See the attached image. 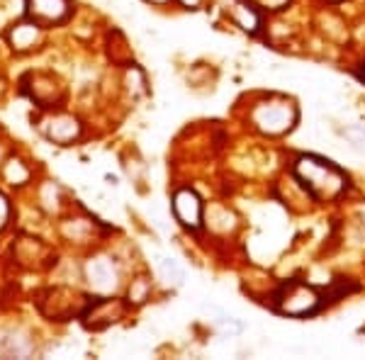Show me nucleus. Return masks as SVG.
<instances>
[{
	"label": "nucleus",
	"mask_w": 365,
	"mask_h": 360,
	"mask_svg": "<svg viewBox=\"0 0 365 360\" xmlns=\"http://www.w3.org/2000/svg\"><path fill=\"white\" fill-rule=\"evenodd\" d=\"M295 175L317 200H334L349 185V178L336 163L322 156H299L295 163Z\"/></svg>",
	"instance_id": "nucleus-1"
},
{
	"label": "nucleus",
	"mask_w": 365,
	"mask_h": 360,
	"mask_svg": "<svg viewBox=\"0 0 365 360\" xmlns=\"http://www.w3.org/2000/svg\"><path fill=\"white\" fill-rule=\"evenodd\" d=\"M299 112L295 103L280 98H270L263 103H256V108L251 110V122L258 132L270 134V137H280V134L290 132L297 125Z\"/></svg>",
	"instance_id": "nucleus-2"
},
{
	"label": "nucleus",
	"mask_w": 365,
	"mask_h": 360,
	"mask_svg": "<svg viewBox=\"0 0 365 360\" xmlns=\"http://www.w3.org/2000/svg\"><path fill=\"white\" fill-rule=\"evenodd\" d=\"M275 309L280 314H287V317H309L314 312H319L322 307V297L319 292L314 290L307 282H285L280 285V290L275 292V299H273Z\"/></svg>",
	"instance_id": "nucleus-3"
},
{
	"label": "nucleus",
	"mask_w": 365,
	"mask_h": 360,
	"mask_svg": "<svg viewBox=\"0 0 365 360\" xmlns=\"http://www.w3.org/2000/svg\"><path fill=\"white\" fill-rule=\"evenodd\" d=\"M22 93L37 103L42 110L61 108L63 98H66V88H63L61 78L54 76L51 71H29L22 78Z\"/></svg>",
	"instance_id": "nucleus-4"
},
{
	"label": "nucleus",
	"mask_w": 365,
	"mask_h": 360,
	"mask_svg": "<svg viewBox=\"0 0 365 360\" xmlns=\"http://www.w3.org/2000/svg\"><path fill=\"white\" fill-rule=\"evenodd\" d=\"M37 129L42 132V137L46 141L56 146H71L81 139L83 134V125L76 115H68V112L61 110H49L42 120L37 122Z\"/></svg>",
	"instance_id": "nucleus-5"
},
{
	"label": "nucleus",
	"mask_w": 365,
	"mask_h": 360,
	"mask_svg": "<svg viewBox=\"0 0 365 360\" xmlns=\"http://www.w3.org/2000/svg\"><path fill=\"white\" fill-rule=\"evenodd\" d=\"M88 307V302L83 297H81L78 292L68 290V287H54V290H49L42 297V302H39V312L51 319V322H66L73 314H83V309Z\"/></svg>",
	"instance_id": "nucleus-6"
},
{
	"label": "nucleus",
	"mask_w": 365,
	"mask_h": 360,
	"mask_svg": "<svg viewBox=\"0 0 365 360\" xmlns=\"http://www.w3.org/2000/svg\"><path fill=\"white\" fill-rule=\"evenodd\" d=\"M25 17L44 29L61 27L73 17V0H25Z\"/></svg>",
	"instance_id": "nucleus-7"
},
{
	"label": "nucleus",
	"mask_w": 365,
	"mask_h": 360,
	"mask_svg": "<svg viewBox=\"0 0 365 360\" xmlns=\"http://www.w3.org/2000/svg\"><path fill=\"white\" fill-rule=\"evenodd\" d=\"M125 302L117 297H110V294H100L98 299H91L88 307L83 309V324L88 331H103V329L113 326V324L120 322L125 317Z\"/></svg>",
	"instance_id": "nucleus-8"
},
{
	"label": "nucleus",
	"mask_w": 365,
	"mask_h": 360,
	"mask_svg": "<svg viewBox=\"0 0 365 360\" xmlns=\"http://www.w3.org/2000/svg\"><path fill=\"white\" fill-rule=\"evenodd\" d=\"M83 277L93 292L110 294L120 285V268L110 256H93L83 265Z\"/></svg>",
	"instance_id": "nucleus-9"
},
{
	"label": "nucleus",
	"mask_w": 365,
	"mask_h": 360,
	"mask_svg": "<svg viewBox=\"0 0 365 360\" xmlns=\"http://www.w3.org/2000/svg\"><path fill=\"white\" fill-rule=\"evenodd\" d=\"M5 39H8L10 49L17 51V54H29V51L42 49V44L46 42V29L32 20H22L10 25Z\"/></svg>",
	"instance_id": "nucleus-10"
},
{
	"label": "nucleus",
	"mask_w": 365,
	"mask_h": 360,
	"mask_svg": "<svg viewBox=\"0 0 365 360\" xmlns=\"http://www.w3.org/2000/svg\"><path fill=\"white\" fill-rule=\"evenodd\" d=\"M170 207H173V217L185 229H190V232H197V229L202 227V212H205V207H202V200L197 197L195 190H190V187H180V190H175Z\"/></svg>",
	"instance_id": "nucleus-11"
},
{
	"label": "nucleus",
	"mask_w": 365,
	"mask_h": 360,
	"mask_svg": "<svg viewBox=\"0 0 365 360\" xmlns=\"http://www.w3.org/2000/svg\"><path fill=\"white\" fill-rule=\"evenodd\" d=\"M32 351V341L20 334V329H5L0 331V356L3 358H22Z\"/></svg>",
	"instance_id": "nucleus-12"
},
{
	"label": "nucleus",
	"mask_w": 365,
	"mask_h": 360,
	"mask_svg": "<svg viewBox=\"0 0 365 360\" xmlns=\"http://www.w3.org/2000/svg\"><path fill=\"white\" fill-rule=\"evenodd\" d=\"M27 244V253H22V251H17V261H20L22 265H39L44 261L46 256H49V246L46 244H42V241L39 239H32V236H25V239H22Z\"/></svg>",
	"instance_id": "nucleus-13"
},
{
	"label": "nucleus",
	"mask_w": 365,
	"mask_h": 360,
	"mask_svg": "<svg viewBox=\"0 0 365 360\" xmlns=\"http://www.w3.org/2000/svg\"><path fill=\"white\" fill-rule=\"evenodd\" d=\"M3 178L8 180L10 185H25L29 180V168L20 161V158H10V161H5V166H3Z\"/></svg>",
	"instance_id": "nucleus-14"
},
{
	"label": "nucleus",
	"mask_w": 365,
	"mask_h": 360,
	"mask_svg": "<svg viewBox=\"0 0 365 360\" xmlns=\"http://www.w3.org/2000/svg\"><path fill=\"white\" fill-rule=\"evenodd\" d=\"M158 275H161L163 282H168V285H180L182 282V268L173 258H166V256L158 258Z\"/></svg>",
	"instance_id": "nucleus-15"
},
{
	"label": "nucleus",
	"mask_w": 365,
	"mask_h": 360,
	"mask_svg": "<svg viewBox=\"0 0 365 360\" xmlns=\"http://www.w3.org/2000/svg\"><path fill=\"white\" fill-rule=\"evenodd\" d=\"M146 294H149V280H144V277H139V280L132 282V290H129V302H137L141 304L146 299Z\"/></svg>",
	"instance_id": "nucleus-16"
},
{
	"label": "nucleus",
	"mask_w": 365,
	"mask_h": 360,
	"mask_svg": "<svg viewBox=\"0 0 365 360\" xmlns=\"http://www.w3.org/2000/svg\"><path fill=\"white\" fill-rule=\"evenodd\" d=\"M10 217H13V207H10V200L0 192V232L10 224Z\"/></svg>",
	"instance_id": "nucleus-17"
},
{
	"label": "nucleus",
	"mask_w": 365,
	"mask_h": 360,
	"mask_svg": "<svg viewBox=\"0 0 365 360\" xmlns=\"http://www.w3.org/2000/svg\"><path fill=\"white\" fill-rule=\"evenodd\" d=\"M251 3L256 5V8H261V10H280L287 0H251Z\"/></svg>",
	"instance_id": "nucleus-18"
},
{
	"label": "nucleus",
	"mask_w": 365,
	"mask_h": 360,
	"mask_svg": "<svg viewBox=\"0 0 365 360\" xmlns=\"http://www.w3.org/2000/svg\"><path fill=\"white\" fill-rule=\"evenodd\" d=\"M178 3H182V5H185V8H187V10H195V8H197V5H200V3H202V0H178Z\"/></svg>",
	"instance_id": "nucleus-19"
},
{
	"label": "nucleus",
	"mask_w": 365,
	"mask_h": 360,
	"mask_svg": "<svg viewBox=\"0 0 365 360\" xmlns=\"http://www.w3.org/2000/svg\"><path fill=\"white\" fill-rule=\"evenodd\" d=\"M146 3H154V5H163V3H168V0H146Z\"/></svg>",
	"instance_id": "nucleus-20"
},
{
	"label": "nucleus",
	"mask_w": 365,
	"mask_h": 360,
	"mask_svg": "<svg viewBox=\"0 0 365 360\" xmlns=\"http://www.w3.org/2000/svg\"><path fill=\"white\" fill-rule=\"evenodd\" d=\"M0 88H3V86H0Z\"/></svg>",
	"instance_id": "nucleus-21"
}]
</instances>
